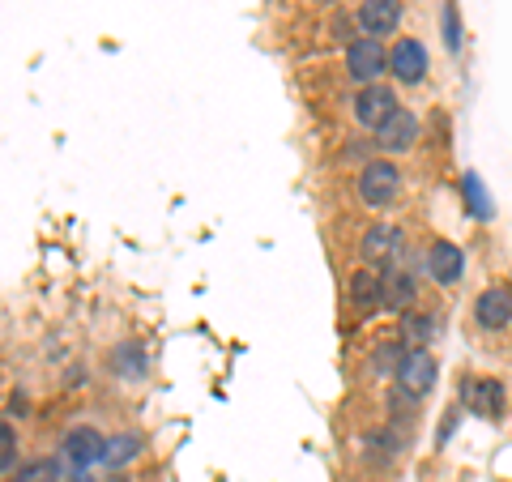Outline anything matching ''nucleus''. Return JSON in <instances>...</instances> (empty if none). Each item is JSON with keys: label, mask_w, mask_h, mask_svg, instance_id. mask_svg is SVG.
<instances>
[{"label": "nucleus", "mask_w": 512, "mask_h": 482, "mask_svg": "<svg viewBox=\"0 0 512 482\" xmlns=\"http://www.w3.org/2000/svg\"><path fill=\"white\" fill-rule=\"evenodd\" d=\"M397 192H402V171H397L393 163H384V158H376V163H363V171H359V197L372 205V210L393 205Z\"/></svg>", "instance_id": "obj_2"}, {"label": "nucleus", "mask_w": 512, "mask_h": 482, "mask_svg": "<svg viewBox=\"0 0 512 482\" xmlns=\"http://www.w3.org/2000/svg\"><path fill=\"white\" fill-rule=\"evenodd\" d=\"M457 414H461L457 406H453V410H448V419H444V427H440V436H436L440 444H448V436H453V423H457Z\"/></svg>", "instance_id": "obj_23"}, {"label": "nucleus", "mask_w": 512, "mask_h": 482, "mask_svg": "<svg viewBox=\"0 0 512 482\" xmlns=\"http://www.w3.org/2000/svg\"><path fill=\"white\" fill-rule=\"evenodd\" d=\"M133 457H141V436L137 431H124V436H111L103 448V465L107 470H124Z\"/></svg>", "instance_id": "obj_17"}, {"label": "nucleus", "mask_w": 512, "mask_h": 482, "mask_svg": "<svg viewBox=\"0 0 512 482\" xmlns=\"http://www.w3.org/2000/svg\"><path fill=\"white\" fill-rule=\"evenodd\" d=\"M436 376H440V363L431 350H406L402 363H397V389L410 393L414 401L436 389Z\"/></svg>", "instance_id": "obj_3"}, {"label": "nucleus", "mask_w": 512, "mask_h": 482, "mask_svg": "<svg viewBox=\"0 0 512 482\" xmlns=\"http://www.w3.org/2000/svg\"><path fill=\"white\" fill-rule=\"evenodd\" d=\"M397 107H402V103H397L393 86H384V82H376V86H359L355 103H350V111H355V120H359L363 128H380Z\"/></svg>", "instance_id": "obj_5"}, {"label": "nucleus", "mask_w": 512, "mask_h": 482, "mask_svg": "<svg viewBox=\"0 0 512 482\" xmlns=\"http://www.w3.org/2000/svg\"><path fill=\"white\" fill-rule=\"evenodd\" d=\"M402 355H406V350H402V342H384L380 350H376V372L380 376H389V372H397V363H402Z\"/></svg>", "instance_id": "obj_21"}, {"label": "nucleus", "mask_w": 512, "mask_h": 482, "mask_svg": "<svg viewBox=\"0 0 512 482\" xmlns=\"http://www.w3.org/2000/svg\"><path fill=\"white\" fill-rule=\"evenodd\" d=\"M359 252H363V261H367V265L393 261V256L402 252V231L389 227V222H376V227H367V231H363Z\"/></svg>", "instance_id": "obj_12"}, {"label": "nucleus", "mask_w": 512, "mask_h": 482, "mask_svg": "<svg viewBox=\"0 0 512 482\" xmlns=\"http://www.w3.org/2000/svg\"><path fill=\"white\" fill-rule=\"evenodd\" d=\"M18 465V427L0 423V474H9Z\"/></svg>", "instance_id": "obj_20"}, {"label": "nucleus", "mask_w": 512, "mask_h": 482, "mask_svg": "<svg viewBox=\"0 0 512 482\" xmlns=\"http://www.w3.org/2000/svg\"><path fill=\"white\" fill-rule=\"evenodd\" d=\"M474 316L483 329H508L512 325V291L508 286H487V291L474 299Z\"/></svg>", "instance_id": "obj_11"}, {"label": "nucleus", "mask_w": 512, "mask_h": 482, "mask_svg": "<svg viewBox=\"0 0 512 482\" xmlns=\"http://www.w3.org/2000/svg\"><path fill=\"white\" fill-rule=\"evenodd\" d=\"M414 278L406 269H389V273H380V308H389V312H402L414 303Z\"/></svg>", "instance_id": "obj_13"}, {"label": "nucleus", "mask_w": 512, "mask_h": 482, "mask_svg": "<svg viewBox=\"0 0 512 482\" xmlns=\"http://www.w3.org/2000/svg\"><path fill=\"white\" fill-rule=\"evenodd\" d=\"M60 448H64V461L73 465L77 474H86L90 465H99L103 461V448H107V440H103V431L99 427H73L69 436L60 440Z\"/></svg>", "instance_id": "obj_6"}, {"label": "nucleus", "mask_w": 512, "mask_h": 482, "mask_svg": "<svg viewBox=\"0 0 512 482\" xmlns=\"http://www.w3.org/2000/svg\"><path fill=\"white\" fill-rule=\"evenodd\" d=\"M414 141H419V116L406 107H397L393 116L376 128V146L384 154H406V150H414Z\"/></svg>", "instance_id": "obj_8"}, {"label": "nucleus", "mask_w": 512, "mask_h": 482, "mask_svg": "<svg viewBox=\"0 0 512 482\" xmlns=\"http://www.w3.org/2000/svg\"><path fill=\"white\" fill-rule=\"evenodd\" d=\"M436 329H440V316L436 312H406L402 316V346L423 350L431 337H436Z\"/></svg>", "instance_id": "obj_16"}, {"label": "nucleus", "mask_w": 512, "mask_h": 482, "mask_svg": "<svg viewBox=\"0 0 512 482\" xmlns=\"http://www.w3.org/2000/svg\"><path fill=\"white\" fill-rule=\"evenodd\" d=\"M346 295H350V303H355V308H359L363 316H372V312L380 308V273H376L372 265L355 269V273H350Z\"/></svg>", "instance_id": "obj_14"}, {"label": "nucleus", "mask_w": 512, "mask_h": 482, "mask_svg": "<svg viewBox=\"0 0 512 482\" xmlns=\"http://www.w3.org/2000/svg\"><path fill=\"white\" fill-rule=\"evenodd\" d=\"M461 197H466V205H470V214H474V218H491V214H495V210H491L487 188H483V180H478L474 171L461 175Z\"/></svg>", "instance_id": "obj_18"}, {"label": "nucleus", "mask_w": 512, "mask_h": 482, "mask_svg": "<svg viewBox=\"0 0 512 482\" xmlns=\"http://www.w3.org/2000/svg\"><path fill=\"white\" fill-rule=\"evenodd\" d=\"M457 401L470 414H478V419H500V410H504V384L491 380V376H466V380H461Z\"/></svg>", "instance_id": "obj_4"}, {"label": "nucleus", "mask_w": 512, "mask_h": 482, "mask_svg": "<svg viewBox=\"0 0 512 482\" xmlns=\"http://www.w3.org/2000/svg\"><path fill=\"white\" fill-rule=\"evenodd\" d=\"M402 0H363L359 5V30L367 39H384L402 26Z\"/></svg>", "instance_id": "obj_9"}, {"label": "nucleus", "mask_w": 512, "mask_h": 482, "mask_svg": "<svg viewBox=\"0 0 512 482\" xmlns=\"http://www.w3.org/2000/svg\"><path fill=\"white\" fill-rule=\"evenodd\" d=\"M69 482H94V478H90V474H77V478H69Z\"/></svg>", "instance_id": "obj_24"}, {"label": "nucleus", "mask_w": 512, "mask_h": 482, "mask_svg": "<svg viewBox=\"0 0 512 482\" xmlns=\"http://www.w3.org/2000/svg\"><path fill=\"white\" fill-rule=\"evenodd\" d=\"M389 69L402 86H419L427 77V69H431V56H427V47L419 39H397L393 52H389Z\"/></svg>", "instance_id": "obj_7"}, {"label": "nucleus", "mask_w": 512, "mask_h": 482, "mask_svg": "<svg viewBox=\"0 0 512 482\" xmlns=\"http://www.w3.org/2000/svg\"><path fill=\"white\" fill-rule=\"evenodd\" d=\"M346 73L355 86H376L389 73V52L380 39H350L346 43Z\"/></svg>", "instance_id": "obj_1"}, {"label": "nucleus", "mask_w": 512, "mask_h": 482, "mask_svg": "<svg viewBox=\"0 0 512 482\" xmlns=\"http://www.w3.org/2000/svg\"><path fill=\"white\" fill-rule=\"evenodd\" d=\"M427 273L436 286H457L461 273H466V252L457 244H448V239H436V244L427 248Z\"/></svg>", "instance_id": "obj_10"}, {"label": "nucleus", "mask_w": 512, "mask_h": 482, "mask_svg": "<svg viewBox=\"0 0 512 482\" xmlns=\"http://www.w3.org/2000/svg\"><path fill=\"white\" fill-rule=\"evenodd\" d=\"M444 43H448V52H457V47H461V26H457V5H448V9H444Z\"/></svg>", "instance_id": "obj_22"}, {"label": "nucleus", "mask_w": 512, "mask_h": 482, "mask_svg": "<svg viewBox=\"0 0 512 482\" xmlns=\"http://www.w3.org/2000/svg\"><path fill=\"white\" fill-rule=\"evenodd\" d=\"M107 367H111V372H116L120 380H141V376H146V346L120 342V346L107 355Z\"/></svg>", "instance_id": "obj_15"}, {"label": "nucleus", "mask_w": 512, "mask_h": 482, "mask_svg": "<svg viewBox=\"0 0 512 482\" xmlns=\"http://www.w3.org/2000/svg\"><path fill=\"white\" fill-rule=\"evenodd\" d=\"M9 482H60V465L56 461H30V465H22L18 474H13Z\"/></svg>", "instance_id": "obj_19"}]
</instances>
